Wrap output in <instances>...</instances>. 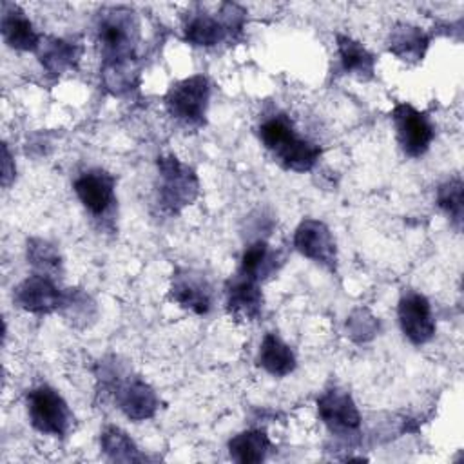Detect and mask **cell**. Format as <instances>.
<instances>
[{
	"label": "cell",
	"mask_w": 464,
	"mask_h": 464,
	"mask_svg": "<svg viewBox=\"0 0 464 464\" xmlns=\"http://www.w3.org/2000/svg\"><path fill=\"white\" fill-rule=\"evenodd\" d=\"M335 40L343 71L362 82L372 80L375 74L377 58L361 42L346 34H335Z\"/></svg>",
	"instance_id": "cell-18"
},
{
	"label": "cell",
	"mask_w": 464,
	"mask_h": 464,
	"mask_svg": "<svg viewBox=\"0 0 464 464\" xmlns=\"http://www.w3.org/2000/svg\"><path fill=\"white\" fill-rule=\"evenodd\" d=\"M257 364L274 377H285L295 370L297 361L292 348L277 334L268 332L259 344Z\"/></svg>",
	"instance_id": "cell-19"
},
{
	"label": "cell",
	"mask_w": 464,
	"mask_h": 464,
	"mask_svg": "<svg viewBox=\"0 0 464 464\" xmlns=\"http://www.w3.org/2000/svg\"><path fill=\"white\" fill-rule=\"evenodd\" d=\"M158 165V201L163 210L178 214L181 208L190 205L199 192V181L196 172L181 163L176 156H161Z\"/></svg>",
	"instance_id": "cell-4"
},
{
	"label": "cell",
	"mask_w": 464,
	"mask_h": 464,
	"mask_svg": "<svg viewBox=\"0 0 464 464\" xmlns=\"http://www.w3.org/2000/svg\"><path fill=\"white\" fill-rule=\"evenodd\" d=\"M100 444L107 459L112 462H138L145 459L143 455H140L134 440L116 426H109L103 430Z\"/></svg>",
	"instance_id": "cell-23"
},
{
	"label": "cell",
	"mask_w": 464,
	"mask_h": 464,
	"mask_svg": "<svg viewBox=\"0 0 464 464\" xmlns=\"http://www.w3.org/2000/svg\"><path fill=\"white\" fill-rule=\"evenodd\" d=\"M397 317L402 334L413 344H424L435 335V319L431 314V304L419 292L402 294L397 306Z\"/></svg>",
	"instance_id": "cell-10"
},
{
	"label": "cell",
	"mask_w": 464,
	"mask_h": 464,
	"mask_svg": "<svg viewBox=\"0 0 464 464\" xmlns=\"http://www.w3.org/2000/svg\"><path fill=\"white\" fill-rule=\"evenodd\" d=\"M294 246L301 256L335 272L337 248L326 223L312 218L303 219L294 232Z\"/></svg>",
	"instance_id": "cell-7"
},
{
	"label": "cell",
	"mask_w": 464,
	"mask_h": 464,
	"mask_svg": "<svg viewBox=\"0 0 464 464\" xmlns=\"http://www.w3.org/2000/svg\"><path fill=\"white\" fill-rule=\"evenodd\" d=\"M272 442L265 430H245L228 440V455L239 464H259L266 459Z\"/></svg>",
	"instance_id": "cell-21"
},
{
	"label": "cell",
	"mask_w": 464,
	"mask_h": 464,
	"mask_svg": "<svg viewBox=\"0 0 464 464\" xmlns=\"http://www.w3.org/2000/svg\"><path fill=\"white\" fill-rule=\"evenodd\" d=\"M346 328H348V334H350V337L353 341L362 343V341L372 339L377 334L379 323H377V319L366 308H357L348 317Z\"/></svg>",
	"instance_id": "cell-27"
},
{
	"label": "cell",
	"mask_w": 464,
	"mask_h": 464,
	"mask_svg": "<svg viewBox=\"0 0 464 464\" xmlns=\"http://www.w3.org/2000/svg\"><path fill=\"white\" fill-rule=\"evenodd\" d=\"M14 174H16L14 161L11 160L9 149H7V145L4 143V145H2V185H4V187H9V183L14 179Z\"/></svg>",
	"instance_id": "cell-28"
},
{
	"label": "cell",
	"mask_w": 464,
	"mask_h": 464,
	"mask_svg": "<svg viewBox=\"0 0 464 464\" xmlns=\"http://www.w3.org/2000/svg\"><path fill=\"white\" fill-rule=\"evenodd\" d=\"M277 261L279 257L270 250L268 243L257 239L245 248L237 272L259 283L277 268Z\"/></svg>",
	"instance_id": "cell-22"
},
{
	"label": "cell",
	"mask_w": 464,
	"mask_h": 464,
	"mask_svg": "<svg viewBox=\"0 0 464 464\" xmlns=\"http://www.w3.org/2000/svg\"><path fill=\"white\" fill-rule=\"evenodd\" d=\"M257 134L265 149L286 170L308 172L321 156V147L301 138L285 114H274L263 120Z\"/></svg>",
	"instance_id": "cell-1"
},
{
	"label": "cell",
	"mask_w": 464,
	"mask_h": 464,
	"mask_svg": "<svg viewBox=\"0 0 464 464\" xmlns=\"http://www.w3.org/2000/svg\"><path fill=\"white\" fill-rule=\"evenodd\" d=\"M27 261L36 268V274L54 277L62 270V257L56 246L45 239L31 237L27 241Z\"/></svg>",
	"instance_id": "cell-25"
},
{
	"label": "cell",
	"mask_w": 464,
	"mask_h": 464,
	"mask_svg": "<svg viewBox=\"0 0 464 464\" xmlns=\"http://www.w3.org/2000/svg\"><path fill=\"white\" fill-rule=\"evenodd\" d=\"M13 299L25 312L51 314L63 306L65 292L54 283L53 277L33 274L14 288Z\"/></svg>",
	"instance_id": "cell-8"
},
{
	"label": "cell",
	"mask_w": 464,
	"mask_h": 464,
	"mask_svg": "<svg viewBox=\"0 0 464 464\" xmlns=\"http://www.w3.org/2000/svg\"><path fill=\"white\" fill-rule=\"evenodd\" d=\"M82 54V47L62 38H42L38 47V60L51 74H63L72 69Z\"/></svg>",
	"instance_id": "cell-20"
},
{
	"label": "cell",
	"mask_w": 464,
	"mask_h": 464,
	"mask_svg": "<svg viewBox=\"0 0 464 464\" xmlns=\"http://www.w3.org/2000/svg\"><path fill=\"white\" fill-rule=\"evenodd\" d=\"M138 65L136 60L123 62H105L102 63L103 85L112 94H123L138 85Z\"/></svg>",
	"instance_id": "cell-24"
},
{
	"label": "cell",
	"mask_w": 464,
	"mask_h": 464,
	"mask_svg": "<svg viewBox=\"0 0 464 464\" xmlns=\"http://www.w3.org/2000/svg\"><path fill=\"white\" fill-rule=\"evenodd\" d=\"M437 205L444 210L455 228L460 230L464 216V185L460 178H451L437 188Z\"/></svg>",
	"instance_id": "cell-26"
},
{
	"label": "cell",
	"mask_w": 464,
	"mask_h": 464,
	"mask_svg": "<svg viewBox=\"0 0 464 464\" xmlns=\"http://www.w3.org/2000/svg\"><path fill=\"white\" fill-rule=\"evenodd\" d=\"M112 393L118 408L132 420L150 419L158 410L156 392L140 377H127L125 381L116 379L112 382Z\"/></svg>",
	"instance_id": "cell-13"
},
{
	"label": "cell",
	"mask_w": 464,
	"mask_h": 464,
	"mask_svg": "<svg viewBox=\"0 0 464 464\" xmlns=\"http://www.w3.org/2000/svg\"><path fill=\"white\" fill-rule=\"evenodd\" d=\"M210 100V82L205 74H192L176 82L165 94L167 112L185 127L199 129L205 125Z\"/></svg>",
	"instance_id": "cell-3"
},
{
	"label": "cell",
	"mask_w": 464,
	"mask_h": 464,
	"mask_svg": "<svg viewBox=\"0 0 464 464\" xmlns=\"http://www.w3.org/2000/svg\"><path fill=\"white\" fill-rule=\"evenodd\" d=\"M392 120L401 150L410 158H420L430 149L435 136L428 114L410 103H397L392 111Z\"/></svg>",
	"instance_id": "cell-6"
},
{
	"label": "cell",
	"mask_w": 464,
	"mask_h": 464,
	"mask_svg": "<svg viewBox=\"0 0 464 464\" xmlns=\"http://www.w3.org/2000/svg\"><path fill=\"white\" fill-rule=\"evenodd\" d=\"M317 413L334 433H353L361 426V413L346 390L330 388L317 397Z\"/></svg>",
	"instance_id": "cell-9"
},
{
	"label": "cell",
	"mask_w": 464,
	"mask_h": 464,
	"mask_svg": "<svg viewBox=\"0 0 464 464\" xmlns=\"http://www.w3.org/2000/svg\"><path fill=\"white\" fill-rule=\"evenodd\" d=\"M0 29L4 42L16 51H38L42 36L34 31L33 22L24 9L13 2H2Z\"/></svg>",
	"instance_id": "cell-15"
},
{
	"label": "cell",
	"mask_w": 464,
	"mask_h": 464,
	"mask_svg": "<svg viewBox=\"0 0 464 464\" xmlns=\"http://www.w3.org/2000/svg\"><path fill=\"white\" fill-rule=\"evenodd\" d=\"M27 415L31 426L53 437H65L71 430V410L63 397L51 386L42 384L27 393Z\"/></svg>",
	"instance_id": "cell-5"
},
{
	"label": "cell",
	"mask_w": 464,
	"mask_h": 464,
	"mask_svg": "<svg viewBox=\"0 0 464 464\" xmlns=\"http://www.w3.org/2000/svg\"><path fill=\"white\" fill-rule=\"evenodd\" d=\"M170 297L181 308L196 315H205L212 308V288L207 277L196 270L183 268L172 276Z\"/></svg>",
	"instance_id": "cell-12"
},
{
	"label": "cell",
	"mask_w": 464,
	"mask_h": 464,
	"mask_svg": "<svg viewBox=\"0 0 464 464\" xmlns=\"http://www.w3.org/2000/svg\"><path fill=\"white\" fill-rule=\"evenodd\" d=\"M227 312L237 323H252L261 315L263 292L259 283L241 276L239 272L228 279L227 288Z\"/></svg>",
	"instance_id": "cell-14"
},
{
	"label": "cell",
	"mask_w": 464,
	"mask_h": 464,
	"mask_svg": "<svg viewBox=\"0 0 464 464\" xmlns=\"http://www.w3.org/2000/svg\"><path fill=\"white\" fill-rule=\"evenodd\" d=\"M96 34L103 63L136 60L134 51L140 38V24L132 9L118 5L102 11L98 16Z\"/></svg>",
	"instance_id": "cell-2"
},
{
	"label": "cell",
	"mask_w": 464,
	"mask_h": 464,
	"mask_svg": "<svg viewBox=\"0 0 464 464\" xmlns=\"http://www.w3.org/2000/svg\"><path fill=\"white\" fill-rule=\"evenodd\" d=\"M183 38L196 47H214L230 38V33L221 18L205 11H196L190 13L183 24Z\"/></svg>",
	"instance_id": "cell-16"
},
{
	"label": "cell",
	"mask_w": 464,
	"mask_h": 464,
	"mask_svg": "<svg viewBox=\"0 0 464 464\" xmlns=\"http://www.w3.org/2000/svg\"><path fill=\"white\" fill-rule=\"evenodd\" d=\"M114 187L116 178L103 169H89L74 179V192L92 216H105L112 208Z\"/></svg>",
	"instance_id": "cell-11"
},
{
	"label": "cell",
	"mask_w": 464,
	"mask_h": 464,
	"mask_svg": "<svg viewBox=\"0 0 464 464\" xmlns=\"http://www.w3.org/2000/svg\"><path fill=\"white\" fill-rule=\"evenodd\" d=\"M430 45V36L410 24H397L388 36V51L399 60L419 63L422 62Z\"/></svg>",
	"instance_id": "cell-17"
}]
</instances>
